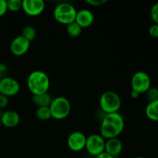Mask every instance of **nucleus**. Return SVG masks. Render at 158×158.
Segmentation results:
<instances>
[{
    "mask_svg": "<svg viewBox=\"0 0 158 158\" xmlns=\"http://www.w3.org/2000/svg\"><path fill=\"white\" fill-rule=\"evenodd\" d=\"M124 126V119L119 112L104 114L101 120L100 134L105 140L117 138L123 132Z\"/></svg>",
    "mask_w": 158,
    "mask_h": 158,
    "instance_id": "nucleus-1",
    "label": "nucleus"
},
{
    "mask_svg": "<svg viewBox=\"0 0 158 158\" xmlns=\"http://www.w3.org/2000/svg\"><path fill=\"white\" fill-rule=\"evenodd\" d=\"M27 86L32 95L48 93L50 86L49 76L42 70L32 71L27 78Z\"/></svg>",
    "mask_w": 158,
    "mask_h": 158,
    "instance_id": "nucleus-2",
    "label": "nucleus"
},
{
    "mask_svg": "<svg viewBox=\"0 0 158 158\" xmlns=\"http://www.w3.org/2000/svg\"><path fill=\"white\" fill-rule=\"evenodd\" d=\"M100 107L104 114L119 112L122 105L121 99L117 93L106 90L101 94L99 100Z\"/></svg>",
    "mask_w": 158,
    "mask_h": 158,
    "instance_id": "nucleus-3",
    "label": "nucleus"
},
{
    "mask_svg": "<svg viewBox=\"0 0 158 158\" xmlns=\"http://www.w3.org/2000/svg\"><path fill=\"white\" fill-rule=\"evenodd\" d=\"M49 107L52 118L57 120L67 118L71 112V103L65 97H56L52 99Z\"/></svg>",
    "mask_w": 158,
    "mask_h": 158,
    "instance_id": "nucleus-4",
    "label": "nucleus"
},
{
    "mask_svg": "<svg viewBox=\"0 0 158 158\" xmlns=\"http://www.w3.org/2000/svg\"><path fill=\"white\" fill-rule=\"evenodd\" d=\"M77 9L68 2H61L56 5L53 9V17L58 23L67 26L75 21Z\"/></svg>",
    "mask_w": 158,
    "mask_h": 158,
    "instance_id": "nucleus-5",
    "label": "nucleus"
},
{
    "mask_svg": "<svg viewBox=\"0 0 158 158\" xmlns=\"http://www.w3.org/2000/svg\"><path fill=\"white\" fill-rule=\"evenodd\" d=\"M131 86L132 90L138 94H145L151 87L150 76L144 71H137L131 77Z\"/></svg>",
    "mask_w": 158,
    "mask_h": 158,
    "instance_id": "nucleus-6",
    "label": "nucleus"
},
{
    "mask_svg": "<svg viewBox=\"0 0 158 158\" xmlns=\"http://www.w3.org/2000/svg\"><path fill=\"white\" fill-rule=\"evenodd\" d=\"M106 140L100 134H93L86 137L85 149L90 155L97 157L104 152Z\"/></svg>",
    "mask_w": 158,
    "mask_h": 158,
    "instance_id": "nucleus-7",
    "label": "nucleus"
},
{
    "mask_svg": "<svg viewBox=\"0 0 158 158\" xmlns=\"http://www.w3.org/2000/svg\"><path fill=\"white\" fill-rule=\"evenodd\" d=\"M86 136L80 131H74L68 136L66 144L68 148L73 152H80L85 149Z\"/></svg>",
    "mask_w": 158,
    "mask_h": 158,
    "instance_id": "nucleus-8",
    "label": "nucleus"
},
{
    "mask_svg": "<svg viewBox=\"0 0 158 158\" xmlns=\"http://www.w3.org/2000/svg\"><path fill=\"white\" fill-rule=\"evenodd\" d=\"M20 90V85L15 79L6 77L0 80V94L7 97L17 95Z\"/></svg>",
    "mask_w": 158,
    "mask_h": 158,
    "instance_id": "nucleus-9",
    "label": "nucleus"
},
{
    "mask_svg": "<svg viewBox=\"0 0 158 158\" xmlns=\"http://www.w3.org/2000/svg\"><path fill=\"white\" fill-rule=\"evenodd\" d=\"M30 42L25 39L23 35H18L12 40L9 49L12 54L15 56H24L30 48Z\"/></svg>",
    "mask_w": 158,
    "mask_h": 158,
    "instance_id": "nucleus-10",
    "label": "nucleus"
},
{
    "mask_svg": "<svg viewBox=\"0 0 158 158\" xmlns=\"http://www.w3.org/2000/svg\"><path fill=\"white\" fill-rule=\"evenodd\" d=\"M22 9L29 16H38L45 9V2L43 0H23Z\"/></svg>",
    "mask_w": 158,
    "mask_h": 158,
    "instance_id": "nucleus-11",
    "label": "nucleus"
},
{
    "mask_svg": "<svg viewBox=\"0 0 158 158\" xmlns=\"http://www.w3.org/2000/svg\"><path fill=\"white\" fill-rule=\"evenodd\" d=\"M2 125L7 128H14L19 125L20 122V116L13 110L3 111L1 117Z\"/></svg>",
    "mask_w": 158,
    "mask_h": 158,
    "instance_id": "nucleus-12",
    "label": "nucleus"
},
{
    "mask_svg": "<svg viewBox=\"0 0 158 158\" xmlns=\"http://www.w3.org/2000/svg\"><path fill=\"white\" fill-rule=\"evenodd\" d=\"M75 22L82 28H88L93 25L94 22V15L89 9H83L77 11Z\"/></svg>",
    "mask_w": 158,
    "mask_h": 158,
    "instance_id": "nucleus-13",
    "label": "nucleus"
},
{
    "mask_svg": "<svg viewBox=\"0 0 158 158\" xmlns=\"http://www.w3.org/2000/svg\"><path fill=\"white\" fill-rule=\"evenodd\" d=\"M122 151H123V143L118 137L106 140L104 152L107 153L108 154L115 158L121 154Z\"/></svg>",
    "mask_w": 158,
    "mask_h": 158,
    "instance_id": "nucleus-14",
    "label": "nucleus"
},
{
    "mask_svg": "<svg viewBox=\"0 0 158 158\" xmlns=\"http://www.w3.org/2000/svg\"><path fill=\"white\" fill-rule=\"evenodd\" d=\"M52 98L49 93L38 95H32V101L34 105L37 107H43V106H49Z\"/></svg>",
    "mask_w": 158,
    "mask_h": 158,
    "instance_id": "nucleus-15",
    "label": "nucleus"
},
{
    "mask_svg": "<svg viewBox=\"0 0 158 158\" xmlns=\"http://www.w3.org/2000/svg\"><path fill=\"white\" fill-rule=\"evenodd\" d=\"M145 114L149 120L158 122V100L148 103L145 108Z\"/></svg>",
    "mask_w": 158,
    "mask_h": 158,
    "instance_id": "nucleus-16",
    "label": "nucleus"
},
{
    "mask_svg": "<svg viewBox=\"0 0 158 158\" xmlns=\"http://www.w3.org/2000/svg\"><path fill=\"white\" fill-rule=\"evenodd\" d=\"M82 30L83 29L75 21L66 26V32L72 38H77V37L80 36Z\"/></svg>",
    "mask_w": 158,
    "mask_h": 158,
    "instance_id": "nucleus-17",
    "label": "nucleus"
},
{
    "mask_svg": "<svg viewBox=\"0 0 158 158\" xmlns=\"http://www.w3.org/2000/svg\"><path fill=\"white\" fill-rule=\"evenodd\" d=\"M35 116L37 118L42 121H46L52 118L49 106H43V107H37L35 111Z\"/></svg>",
    "mask_w": 158,
    "mask_h": 158,
    "instance_id": "nucleus-18",
    "label": "nucleus"
},
{
    "mask_svg": "<svg viewBox=\"0 0 158 158\" xmlns=\"http://www.w3.org/2000/svg\"><path fill=\"white\" fill-rule=\"evenodd\" d=\"M21 35L31 43L36 37V30L32 26H26L22 30Z\"/></svg>",
    "mask_w": 158,
    "mask_h": 158,
    "instance_id": "nucleus-19",
    "label": "nucleus"
},
{
    "mask_svg": "<svg viewBox=\"0 0 158 158\" xmlns=\"http://www.w3.org/2000/svg\"><path fill=\"white\" fill-rule=\"evenodd\" d=\"M7 3V9L11 12H18L20 9H22V4L23 1L22 0H8L6 1Z\"/></svg>",
    "mask_w": 158,
    "mask_h": 158,
    "instance_id": "nucleus-20",
    "label": "nucleus"
},
{
    "mask_svg": "<svg viewBox=\"0 0 158 158\" xmlns=\"http://www.w3.org/2000/svg\"><path fill=\"white\" fill-rule=\"evenodd\" d=\"M147 98L148 101L153 102L158 100V88L157 87H151L146 93Z\"/></svg>",
    "mask_w": 158,
    "mask_h": 158,
    "instance_id": "nucleus-21",
    "label": "nucleus"
},
{
    "mask_svg": "<svg viewBox=\"0 0 158 158\" xmlns=\"http://www.w3.org/2000/svg\"><path fill=\"white\" fill-rule=\"evenodd\" d=\"M150 16L155 24H158V2H156L152 6L150 11Z\"/></svg>",
    "mask_w": 158,
    "mask_h": 158,
    "instance_id": "nucleus-22",
    "label": "nucleus"
},
{
    "mask_svg": "<svg viewBox=\"0 0 158 158\" xmlns=\"http://www.w3.org/2000/svg\"><path fill=\"white\" fill-rule=\"evenodd\" d=\"M149 32L150 35L153 38H158V24H153L152 26H150L149 28Z\"/></svg>",
    "mask_w": 158,
    "mask_h": 158,
    "instance_id": "nucleus-23",
    "label": "nucleus"
},
{
    "mask_svg": "<svg viewBox=\"0 0 158 158\" xmlns=\"http://www.w3.org/2000/svg\"><path fill=\"white\" fill-rule=\"evenodd\" d=\"M9 97L0 94V110H3L9 104Z\"/></svg>",
    "mask_w": 158,
    "mask_h": 158,
    "instance_id": "nucleus-24",
    "label": "nucleus"
},
{
    "mask_svg": "<svg viewBox=\"0 0 158 158\" xmlns=\"http://www.w3.org/2000/svg\"><path fill=\"white\" fill-rule=\"evenodd\" d=\"M8 72H9L8 66L5 63H0V80L8 77Z\"/></svg>",
    "mask_w": 158,
    "mask_h": 158,
    "instance_id": "nucleus-25",
    "label": "nucleus"
},
{
    "mask_svg": "<svg viewBox=\"0 0 158 158\" xmlns=\"http://www.w3.org/2000/svg\"><path fill=\"white\" fill-rule=\"evenodd\" d=\"M86 2L89 6L97 7V6H101L104 5L106 2V0H87L86 1Z\"/></svg>",
    "mask_w": 158,
    "mask_h": 158,
    "instance_id": "nucleus-26",
    "label": "nucleus"
},
{
    "mask_svg": "<svg viewBox=\"0 0 158 158\" xmlns=\"http://www.w3.org/2000/svg\"><path fill=\"white\" fill-rule=\"evenodd\" d=\"M7 3L6 0H0V17L4 15L7 12Z\"/></svg>",
    "mask_w": 158,
    "mask_h": 158,
    "instance_id": "nucleus-27",
    "label": "nucleus"
},
{
    "mask_svg": "<svg viewBox=\"0 0 158 158\" xmlns=\"http://www.w3.org/2000/svg\"><path fill=\"white\" fill-rule=\"evenodd\" d=\"M95 158H114V157H112V156H110V154H108L107 153L103 152L102 154H99V155H97V157H95Z\"/></svg>",
    "mask_w": 158,
    "mask_h": 158,
    "instance_id": "nucleus-28",
    "label": "nucleus"
},
{
    "mask_svg": "<svg viewBox=\"0 0 158 158\" xmlns=\"http://www.w3.org/2000/svg\"><path fill=\"white\" fill-rule=\"evenodd\" d=\"M140 94H138V93L136 92V91H134V90L131 91V97H132L133 99H137L139 97H140Z\"/></svg>",
    "mask_w": 158,
    "mask_h": 158,
    "instance_id": "nucleus-29",
    "label": "nucleus"
},
{
    "mask_svg": "<svg viewBox=\"0 0 158 158\" xmlns=\"http://www.w3.org/2000/svg\"><path fill=\"white\" fill-rule=\"evenodd\" d=\"M135 158H146V157H141V156H139V157H135Z\"/></svg>",
    "mask_w": 158,
    "mask_h": 158,
    "instance_id": "nucleus-30",
    "label": "nucleus"
},
{
    "mask_svg": "<svg viewBox=\"0 0 158 158\" xmlns=\"http://www.w3.org/2000/svg\"><path fill=\"white\" fill-rule=\"evenodd\" d=\"M2 126V123H1V119H0V127H1Z\"/></svg>",
    "mask_w": 158,
    "mask_h": 158,
    "instance_id": "nucleus-31",
    "label": "nucleus"
}]
</instances>
